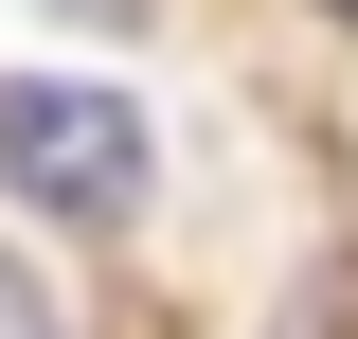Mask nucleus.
Listing matches in <instances>:
<instances>
[{"instance_id": "1", "label": "nucleus", "mask_w": 358, "mask_h": 339, "mask_svg": "<svg viewBox=\"0 0 358 339\" xmlns=\"http://www.w3.org/2000/svg\"><path fill=\"white\" fill-rule=\"evenodd\" d=\"M0 179L54 197V214H126L143 197V107H108V89H72V72H18L0 89Z\"/></svg>"}, {"instance_id": "2", "label": "nucleus", "mask_w": 358, "mask_h": 339, "mask_svg": "<svg viewBox=\"0 0 358 339\" xmlns=\"http://www.w3.org/2000/svg\"><path fill=\"white\" fill-rule=\"evenodd\" d=\"M0 339H72V322H54V286H36L18 250H0Z\"/></svg>"}, {"instance_id": "3", "label": "nucleus", "mask_w": 358, "mask_h": 339, "mask_svg": "<svg viewBox=\"0 0 358 339\" xmlns=\"http://www.w3.org/2000/svg\"><path fill=\"white\" fill-rule=\"evenodd\" d=\"M341 18H358V0H341Z\"/></svg>"}]
</instances>
